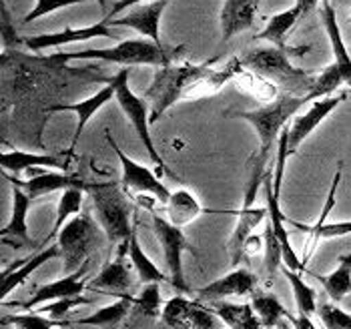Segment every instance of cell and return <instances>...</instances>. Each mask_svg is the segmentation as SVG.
<instances>
[{
	"label": "cell",
	"instance_id": "f1b7e54d",
	"mask_svg": "<svg viewBox=\"0 0 351 329\" xmlns=\"http://www.w3.org/2000/svg\"><path fill=\"white\" fill-rule=\"evenodd\" d=\"M289 225H293L295 229L307 233V243H305V255H303V265H307V261L311 259V255L315 253V249L319 245V241L324 239H337V237H346L351 235V221H337V223H324L322 227H313V225H303L298 221H287Z\"/></svg>",
	"mask_w": 351,
	"mask_h": 329
},
{
	"label": "cell",
	"instance_id": "7dc6e473",
	"mask_svg": "<svg viewBox=\"0 0 351 329\" xmlns=\"http://www.w3.org/2000/svg\"><path fill=\"white\" fill-rule=\"evenodd\" d=\"M97 2H99L101 6H105V0H97Z\"/></svg>",
	"mask_w": 351,
	"mask_h": 329
},
{
	"label": "cell",
	"instance_id": "30bf717a",
	"mask_svg": "<svg viewBox=\"0 0 351 329\" xmlns=\"http://www.w3.org/2000/svg\"><path fill=\"white\" fill-rule=\"evenodd\" d=\"M105 137H107V143L114 149L119 161L123 164V179H121V185H123L125 193H127L129 197H133V193H136V195H141V193L155 195V197L159 199V203L165 205V203L169 201V197H171V191H169L161 181L153 175V171H149L147 167L135 163L131 157H127V155L123 153V149L114 143L110 131L105 133Z\"/></svg>",
	"mask_w": 351,
	"mask_h": 329
},
{
	"label": "cell",
	"instance_id": "5bb4252c",
	"mask_svg": "<svg viewBox=\"0 0 351 329\" xmlns=\"http://www.w3.org/2000/svg\"><path fill=\"white\" fill-rule=\"evenodd\" d=\"M86 273H88V261L82 265L79 271L71 275H64L60 279H56L53 283H47L43 287H38L32 297L28 302L21 303L23 309L32 311L45 303L58 302V300H66V297H81L84 287H86Z\"/></svg>",
	"mask_w": 351,
	"mask_h": 329
},
{
	"label": "cell",
	"instance_id": "8fae6325",
	"mask_svg": "<svg viewBox=\"0 0 351 329\" xmlns=\"http://www.w3.org/2000/svg\"><path fill=\"white\" fill-rule=\"evenodd\" d=\"M255 197L257 195L245 193L243 207L239 211H229V213H233L237 217L235 229H233V233H231V237L227 241V251H229L233 269L239 267V263L243 259L245 247H247L249 237L253 235V229L267 217V207H255Z\"/></svg>",
	"mask_w": 351,
	"mask_h": 329
},
{
	"label": "cell",
	"instance_id": "f35d334b",
	"mask_svg": "<svg viewBox=\"0 0 351 329\" xmlns=\"http://www.w3.org/2000/svg\"><path fill=\"white\" fill-rule=\"evenodd\" d=\"M343 75L335 64H329L319 77H315V86L309 95L311 101H319L331 97V93H335V88H339L343 84Z\"/></svg>",
	"mask_w": 351,
	"mask_h": 329
},
{
	"label": "cell",
	"instance_id": "4dcf8cb0",
	"mask_svg": "<svg viewBox=\"0 0 351 329\" xmlns=\"http://www.w3.org/2000/svg\"><path fill=\"white\" fill-rule=\"evenodd\" d=\"M317 281L335 303L351 295V253H341L337 257V267L329 275H317Z\"/></svg>",
	"mask_w": 351,
	"mask_h": 329
},
{
	"label": "cell",
	"instance_id": "484cf974",
	"mask_svg": "<svg viewBox=\"0 0 351 329\" xmlns=\"http://www.w3.org/2000/svg\"><path fill=\"white\" fill-rule=\"evenodd\" d=\"M136 297H133L131 293H125L123 297H117V302L108 303L105 307H101L97 313L82 317L77 321H71V326H93V328H103V329H117L127 317V313L133 309V303Z\"/></svg>",
	"mask_w": 351,
	"mask_h": 329
},
{
	"label": "cell",
	"instance_id": "681fc988",
	"mask_svg": "<svg viewBox=\"0 0 351 329\" xmlns=\"http://www.w3.org/2000/svg\"><path fill=\"white\" fill-rule=\"evenodd\" d=\"M322 2H324V0H322Z\"/></svg>",
	"mask_w": 351,
	"mask_h": 329
},
{
	"label": "cell",
	"instance_id": "ac0fdd59",
	"mask_svg": "<svg viewBox=\"0 0 351 329\" xmlns=\"http://www.w3.org/2000/svg\"><path fill=\"white\" fill-rule=\"evenodd\" d=\"M10 185L21 187V189L27 193V195H30L32 199H34V197H40V195H47V193L73 189V187L84 189L86 193L90 189V183H88V181H82L79 177H73V175H69L66 171H47V173H38V175H34V177L28 179V181H21V179H16V177H10Z\"/></svg>",
	"mask_w": 351,
	"mask_h": 329
},
{
	"label": "cell",
	"instance_id": "6da1fadb",
	"mask_svg": "<svg viewBox=\"0 0 351 329\" xmlns=\"http://www.w3.org/2000/svg\"><path fill=\"white\" fill-rule=\"evenodd\" d=\"M307 51V47H287L279 49L273 47L269 49H255L249 51L247 55L241 56V64L245 69H251L259 77H265L275 86L283 88V93H289L293 97H309L313 86H315V77L303 69H295L289 62V56H301Z\"/></svg>",
	"mask_w": 351,
	"mask_h": 329
},
{
	"label": "cell",
	"instance_id": "1f68e13d",
	"mask_svg": "<svg viewBox=\"0 0 351 329\" xmlns=\"http://www.w3.org/2000/svg\"><path fill=\"white\" fill-rule=\"evenodd\" d=\"M301 16H303V14H301V10H299L298 6H293V8L285 10V12H279V14L271 16L267 27L257 34V38H259V40H269L273 47L287 49L285 36H287V32H289L291 28L295 27V23H298Z\"/></svg>",
	"mask_w": 351,
	"mask_h": 329
},
{
	"label": "cell",
	"instance_id": "ffe728a7",
	"mask_svg": "<svg viewBox=\"0 0 351 329\" xmlns=\"http://www.w3.org/2000/svg\"><path fill=\"white\" fill-rule=\"evenodd\" d=\"M30 201H32L30 195H27L21 187L12 185V215H10V221L6 223V227L0 231V237H2L4 243L10 241L12 247L32 245L27 225Z\"/></svg>",
	"mask_w": 351,
	"mask_h": 329
},
{
	"label": "cell",
	"instance_id": "7a4b0ae2",
	"mask_svg": "<svg viewBox=\"0 0 351 329\" xmlns=\"http://www.w3.org/2000/svg\"><path fill=\"white\" fill-rule=\"evenodd\" d=\"M88 193L105 237L110 241V245L119 247L117 257H125L131 247V237L135 233V227L131 225V197L125 193L121 181L90 183Z\"/></svg>",
	"mask_w": 351,
	"mask_h": 329
},
{
	"label": "cell",
	"instance_id": "4fadbf2b",
	"mask_svg": "<svg viewBox=\"0 0 351 329\" xmlns=\"http://www.w3.org/2000/svg\"><path fill=\"white\" fill-rule=\"evenodd\" d=\"M346 99H348V95L327 97V99L313 101V105L309 107L307 112L295 117L293 125L289 127V157L298 153V149L303 145V141L309 137Z\"/></svg>",
	"mask_w": 351,
	"mask_h": 329
},
{
	"label": "cell",
	"instance_id": "9c48e42d",
	"mask_svg": "<svg viewBox=\"0 0 351 329\" xmlns=\"http://www.w3.org/2000/svg\"><path fill=\"white\" fill-rule=\"evenodd\" d=\"M162 324L179 329H221V317L201 300L193 302L183 293L162 305Z\"/></svg>",
	"mask_w": 351,
	"mask_h": 329
},
{
	"label": "cell",
	"instance_id": "4316f807",
	"mask_svg": "<svg viewBox=\"0 0 351 329\" xmlns=\"http://www.w3.org/2000/svg\"><path fill=\"white\" fill-rule=\"evenodd\" d=\"M165 213H167L169 223L183 229L197 217H201V213H205V209L193 193L187 189H179V191L171 193L169 201L165 203Z\"/></svg>",
	"mask_w": 351,
	"mask_h": 329
},
{
	"label": "cell",
	"instance_id": "f6af8a7d",
	"mask_svg": "<svg viewBox=\"0 0 351 329\" xmlns=\"http://www.w3.org/2000/svg\"><path fill=\"white\" fill-rule=\"evenodd\" d=\"M285 319H289V324H291V328L293 329H317L313 326V321H311V317H307V315H293L291 311L287 313V317Z\"/></svg>",
	"mask_w": 351,
	"mask_h": 329
},
{
	"label": "cell",
	"instance_id": "8d00e7d4",
	"mask_svg": "<svg viewBox=\"0 0 351 329\" xmlns=\"http://www.w3.org/2000/svg\"><path fill=\"white\" fill-rule=\"evenodd\" d=\"M6 324H12L16 329H54L56 326H71V321H54L38 311L19 313V315H2V326H6Z\"/></svg>",
	"mask_w": 351,
	"mask_h": 329
},
{
	"label": "cell",
	"instance_id": "e575fe53",
	"mask_svg": "<svg viewBox=\"0 0 351 329\" xmlns=\"http://www.w3.org/2000/svg\"><path fill=\"white\" fill-rule=\"evenodd\" d=\"M129 257L133 261V267L138 273V279L143 285H149V283H161L167 277L162 273L161 269L149 259V255L143 251V247L138 245V239H136V231L131 237V247H129Z\"/></svg>",
	"mask_w": 351,
	"mask_h": 329
},
{
	"label": "cell",
	"instance_id": "74e56055",
	"mask_svg": "<svg viewBox=\"0 0 351 329\" xmlns=\"http://www.w3.org/2000/svg\"><path fill=\"white\" fill-rule=\"evenodd\" d=\"M135 311L143 317H161V291H159V283H149L143 287V293L138 295L133 303Z\"/></svg>",
	"mask_w": 351,
	"mask_h": 329
},
{
	"label": "cell",
	"instance_id": "bcb514c9",
	"mask_svg": "<svg viewBox=\"0 0 351 329\" xmlns=\"http://www.w3.org/2000/svg\"><path fill=\"white\" fill-rule=\"evenodd\" d=\"M317 2H319V0H295V6L301 10V14L305 16V14H309L311 10H315Z\"/></svg>",
	"mask_w": 351,
	"mask_h": 329
},
{
	"label": "cell",
	"instance_id": "c3c4849f",
	"mask_svg": "<svg viewBox=\"0 0 351 329\" xmlns=\"http://www.w3.org/2000/svg\"><path fill=\"white\" fill-rule=\"evenodd\" d=\"M283 329H293V328H287V326H285V328H283Z\"/></svg>",
	"mask_w": 351,
	"mask_h": 329
},
{
	"label": "cell",
	"instance_id": "d4e9b609",
	"mask_svg": "<svg viewBox=\"0 0 351 329\" xmlns=\"http://www.w3.org/2000/svg\"><path fill=\"white\" fill-rule=\"evenodd\" d=\"M241 66H243V64H241V58H239V56H233L223 69H219V71L209 69L201 79H197V81L193 82V86L187 90L185 99H203V97H207V95H213V93H217L225 82H229L231 79L239 77V75L243 73Z\"/></svg>",
	"mask_w": 351,
	"mask_h": 329
},
{
	"label": "cell",
	"instance_id": "277c9868",
	"mask_svg": "<svg viewBox=\"0 0 351 329\" xmlns=\"http://www.w3.org/2000/svg\"><path fill=\"white\" fill-rule=\"evenodd\" d=\"M309 97H293L289 93H281L273 99V103L257 110H245L237 112L239 119L253 125L257 137H259V153L255 155L259 161L269 163V151L275 141H279L281 131L289 125L291 117H295L303 105H307Z\"/></svg>",
	"mask_w": 351,
	"mask_h": 329
},
{
	"label": "cell",
	"instance_id": "ab89813d",
	"mask_svg": "<svg viewBox=\"0 0 351 329\" xmlns=\"http://www.w3.org/2000/svg\"><path fill=\"white\" fill-rule=\"evenodd\" d=\"M263 243H265V257H263V269H265V275L267 277H273L275 271L279 269V265L283 263V249H281V243L271 227V223H267L265 227V233H263Z\"/></svg>",
	"mask_w": 351,
	"mask_h": 329
},
{
	"label": "cell",
	"instance_id": "e0dca14e",
	"mask_svg": "<svg viewBox=\"0 0 351 329\" xmlns=\"http://www.w3.org/2000/svg\"><path fill=\"white\" fill-rule=\"evenodd\" d=\"M169 0H155L147 6H138L135 10L123 14L121 19H112L110 23H107V27H129L136 30L138 34L147 36L149 40L161 45L159 25H161V16Z\"/></svg>",
	"mask_w": 351,
	"mask_h": 329
},
{
	"label": "cell",
	"instance_id": "60d3db41",
	"mask_svg": "<svg viewBox=\"0 0 351 329\" xmlns=\"http://www.w3.org/2000/svg\"><path fill=\"white\" fill-rule=\"evenodd\" d=\"M317 315L324 329H351V315L335 303H322L317 307Z\"/></svg>",
	"mask_w": 351,
	"mask_h": 329
},
{
	"label": "cell",
	"instance_id": "8992f818",
	"mask_svg": "<svg viewBox=\"0 0 351 329\" xmlns=\"http://www.w3.org/2000/svg\"><path fill=\"white\" fill-rule=\"evenodd\" d=\"M103 227H99L88 211H82L81 215L69 221L60 233H58V249L62 259V271L64 275L79 271L88 261V255L93 249L103 243Z\"/></svg>",
	"mask_w": 351,
	"mask_h": 329
},
{
	"label": "cell",
	"instance_id": "52a82bcc",
	"mask_svg": "<svg viewBox=\"0 0 351 329\" xmlns=\"http://www.w3.org/2000/svg\"><path fill=\"white\" fill-rule=\"evenodd\" d=\"M151 219H153V233H155L159 245L162 247L165 263H167V269L171 275V285L179 293H189V285L185 281V271H183V253L193 251V245L183 235L181 227H175L173 223L162 219L155 211H153Z\"/></svg>",
	"mask_w": 351,
	"mask_h": 329
},
{
	"label": "cell",
	"instance_id": "d6986e66",
	"mask_svg": "<svg viewBox=\"0 0 351 329\" xmlns=\"http://www.w3.org/2000/svg\"><path fill=\"white\" fill-rule=\"evenodd\" d=\"M259 2L261 0H225L219 16L225 42H229L235 34L253 27Z\"/></svg>",
	"mask_w": 351,
	"mask_h": 329
},
{
	"label": "cell",
	"instance_id": "5b68a950",
	"mask_svg": "<svg viewBox=\"0 0 351 329\" xmlns=\"http://www.w3.org/2000/svg\"><path fill=\"white\" fill-rule=\"evenodd\" d=\"M183 47L177 51H169L159 42H153L149 38H133V40H121L112 49H95V51H81V53H64V55L51 56L53 60H79V58H95V60H107L125 66L133 64H149V66H169L173 64V56L181 53Z\"/></svg>",
	"mask_w": 351,
	"mask_h": 329
},
{
	"label": "cell",
	"instance_id": "d6a6232c",
	"mask_svg": "<svg viewBox=\"0 0 351 329\" xmlns=\"http://www.w3.org/2000/svg\"><path fill=\"white\" fill-rule=\"evenodd\" d=\"M251 305L257 313V317L261 319V324L265 326V329H275L279 326L281 317H287V309L281 305V302L269 293V291H255Z\"/></svg>",
	"mask_w": 351,
	"mask_h": 329
},
{
	"label": "cell",
	"instance_id": "d590c367",
	"mask_svg": "<svg viewBox=\"0 0 351 329\" xmlns=\"http://www.w3.org/2000/svg\"><path fill=\"white\" fill-rule=\"evenodd\" d=\"M283 273L287 277V281L291 283L293 289V297H295V305H298V313L301 315H315L317 313V293L313 287H309L298 271H291L287 267H283Z\"/></svg>",
	"mask_w": 351,
	"mask_h": 329
},
{
	"label": "cell",
	"instance_id": "7bdbcfd3",
	"mask_svg": "<svg viewBox=\"0 0 351 329\" xmlns=\"http://www.w3.org/2000/svg\"><path fill=\"white\" fill-rule=\"evenodd\" d=\"M81 2H84V0H36L34 8L28 14H25V19H23L21 25H30L32 21H36V19H40V16H45L49 12H54L58 8L73 6V4H81Z\"/></svg>",
	"mask_w": 351,
	"mask_h": 329
},
{
	"label": "cell",
	"instance_id": "b9f144b4",
	"mask_svg": "<svg viewBox=\"0 0 351 329\" xmlns=\"http://www.w3.org/2000/svg\"><path fill=\"white\" fill-rule=\"evenodd\" d=\"M93 300L90 297H66V300H58V302H51L40 305V309H32V311H38L47 317H51L54 321H62V317L73 309V307H81V305H90Z\"/></svg>",
	"mask_w": 351,
	"mask_h": 329
},
{
	"label": "cell",
	"instance_id": "cb8c5ba5",
	"mask_svg": "<svg viewBox=\"0 0 351 329\" xmlns=\"http://www.w3.org/2000/svg\"><path fill=\"white\" fill-rule=\"evenodd\" d=\"M86 287L93 291H108V295L123 297L133 287V275L125 265L123 257H117L114 261L107 263L93 281H88Z\"/></svg>",
	"mask_w": 351,
	"mask_h": 329
},
{
	"label": "cell",
	"instance_id": "7402d4cb",
	"mask_svg": "<svg viewBox=\"0 0 351 329\" xmlns=\"http://www.w3.org/2000/svg\"><path fill=\"white\" fill-rule=\"evenodd\" d=\"M117 95V81L112 79L110 84H107L103 90H99L95 97H90V99H86V101H79V103H71V105H54L51 109L47 110V112H75L77 117H79V123H77V133H75V138H73V145H71V151H69V155H73L75 153V145H77V141L82 135V131H84V127L88 125V121H90V117L97 112V110L101 109V107H105L108 101L112 99Z\"/></svg>",
	"mask_w": 351,
	"mask_h": 329
},
{
	"label": "cell",
	"instance_id": "ee69618b",
	"mask_svg": "<svg viewBox=\"0 0 351 329\" xmlns=\"http://www.w3.org/2000/svg\"><path fill=\"white\" fill-rule=\"evenodd\" d=\"M141 2H143V0H119V2L108 10L107 14H105V21H103V23L107 25L112 19H117L123 10H127V8H131V6H135V4H141Z\"/></svg>",
	"mask_w": 351,
	"mask_h": 329
},
{
	"label": "cell",
	"instance_id": "3957f363",
	"mask_svg": "<svg viewBox=\"0 0 351 329\" xmlns=\"http://www.w3.org/2000/svg\"><path fill=\"white\" fill-rule=\"evenodd\" d=\"M217 62V58H211L203 64H169L161 66L151 86L145 93V101L151 103V123L159 121L167 110L171 109L177 101L185 99L187 90L193 86V82L201 79L211 64Z\"/></svg>",
	"mask_w": 351,
	"mask_h": 329
},
{
	"label": "cell",
	"instance_id": "44dd1931",
	"mask_svg": "<svg viewBox=\"0 0 351 329\" xmlns=\"http://www.w3.org/2000/svg\"><path fill=\"white\" fill-rule=\"evenodd\" d=\"M56 257H60V249L58 245H49L47 249L38 251L36 255L21 259L19 263H12L10 269L2 271V287H0V297L4 300L10 291H14L19 285H23L30 275L34 273L40 265L53 261Z\"/></svg>",
	"mask_w": 351,
	"mask_h": 329
},
{
	"label": "cell",
	"instance_id": "83f0119b",
	"mask_svg": "<svg viewBox=\"0 0 351 329\" xmlns=\"http://www.w3.org/2000/svg\"><path fill=\"white\" fill-rule=\"evenodd\" d=\"M0 164L4 171H10L14 175H21L32 167H47V169H62L66 171L69 161L54 157V155H36L27 151H4L0 155Z\"/></svg>",
	"mask_w": 351,
	"mask_h": 329
},
{
	"label": "cell",
	"instance_id": "603a6c76",
	"mask_svg": "<svg viewBox=\"0 0 351 329\" xmlns=\"http://www.w3.org/2000/svg\"><path fill=\"white\" fill-rule=\"evenodd\" d=\"M322 19H324L325 32L329 36V45H331V53H333V64L341 71L346 84L351 86V55L348 53V47L343 42L339 23H337V16H335V6L331 4V0L322 2Z\"/></svg>",
	"mask_w": 351,
	"mask_h": 329
},
{
	"label": "cell",
	"instance_id": "2e32d148",
	"mask_svg": "<svg viewBox=\"0 0 351 329\" xmlns=\"http://www.w3.org/2000/svg\"><path fill=\"white\" fill-rule=\"evenodd\" d=\"M263 195H265V207H267V217H269L271 227L281 243L283 249V263L287 269L291 271H305V265L303 261H299V257L295 255L293 247H291V239H289V233L285 229V215L281 213V207H279V197L273 191V171L267 173L265 181H263Z\"/></svg>",
	"mask_w": 351,
	"mask_h": 329
},
{
	"label": "cell",
	"instance_id": "ba28073f",
	"mask_svg": "<svg viewBox=\"0 0 351 329\" xmlns=\"http://www.w3.org/2000/svg\"><path fill=\"white\" fill-rule=\"evenodd\" d=\"M129 73H131L129 69H123L114 77V81H117V95H114V99L121 105L123 112L127 114V119L133 123L136 135H138L141 143H143V147L147 149L151 161H153V164H157V169L161 173L162 169H165V163H162L161 155L157 153V149L153 145V138H151V133H149V123H151L149 117H151V112H147L145 99H138L135 93L131 90V86H129Z\"/></svg>",
	"mask_w": 351,
	"mask_h": 329
},
{
	"label": "cell",
	"instance_id": "836d02e7",
	"mask_svg": "<svg viewBox=\"0 0 351 329\" xmlns=\"http://www.w3.org/2000/svg\"><path fill=\"white\" fill-rule=\"evenodd\" d=\"M84 189L73 187V189H64L60 191V199H58V207H56V219H54L53 231L49 233V237L45 239V243H51V239L58 237L62 223L69 219L75 213H81L82 203H84Z\"/></svg>",
	"mask_w": 351,
	"mask_h": 329
},
{
	"label": "cell",
	"instance_id": "7c38bea8",
	"mask_svg": "<svg viewBox=\"0 0 351 329\" xmlns=\"http://www.w3.org/2000/svg\"><path fill=\"white\" fill-rule=\"evenodd\" d=\"M257 287V277L251 273L249 269L235 267L233 271L211 281L209 285L201 287L197 291V297L205 303L223 302L227 297H245L253 295Z\"/></svg>",
	"mask_w": 351,
	"mask_h": 329
},
{
	"label": "cell",
	"instance_id": "f546056e",
	"mask_svg": "<svg viewBox=\"0 0 351 329\" xmlns=\"http://www.w3.org/2000/svg\"><path fill=\"white\" fill-rule=\"evenodd\" d=\"M211 309L221 317L223 324L229 326V329H265L251 303L237 305L223 300V302L211 303Z\"/></svg>",
	"mask_w": 351,
	"mask_h": 329
},
{
	"label": "cell",
	"instance_id": "9a60e30c",
	"mask_svg": "<svg viewBox=\"0 0 351 329\" xmlns=\"http://www.w3.org/2000/svg\"><path fill=\"white\" fill-rule=\"evenodd\" d=\"M99 36L112 38V40L121 38V34L117 30L107 27L105 23H99V25L84 28H64V30L53 32V34H36V36L25 38L23 42L27 45L30 51L40 53L45 49H51V47H60V45H69V42H81V40H90V38H99Z\"/></svg>",
	"mask_w": 351,
	"mask_h": 329
}]
</instances>
